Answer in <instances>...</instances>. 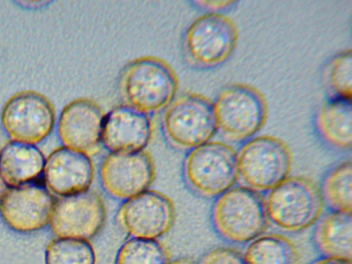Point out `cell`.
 <instances>
[{
    "instance_id": "cell-1",
    "label": "cell",
    "mask_w": 352,
    "mask_h": 264,
    "mask_svg": "<svg viewBox=\"0 0 352 264\" xmlns=\"http://www.w3.org/2000/svg\"><path fill=\"white\" fill-rule=\"evenodd\" d=\"M212 219L223 239L236 243L250 242L262 235L270 221L265 201L249 186L232 187L219 195Z\"/></svg>"
},
{
    "instance_id": "cell-2",
    "label": "cell",
    "mask_w": 352,
    "mask_h": 264,
    "mask_svg": "<svg viewBox=\"0 0 352 264\" xmlns=\"http://www.w3.org/2000/svg\"><path fill=\"white\" fill-rule=\"evenodd\" d=\"M178 87L173 68L164 60L142 56L129 63L120 80V88L129 105L144 113L169 104Z\"/></svg>"
},
{
    "instance_id": "cell-3",
    "label": "cell",
    "mask_w": 352,
    "mask_h": 264,
    "mask_svg": "<svg viewBox=\"0 0 352 264\" xmlns=\"http://www.w3.org/2000/svg\"><path fill=\"white\" fill-rule=\"evenodd\" d=\"M265 204L270 220L277 227L298 232L318 220L324 202L315 182L306 177L293 176L270 190Z\"/></svg>"
},
{
    "instance_id": "cell-4",
    "label": "cell",
    "mask_w": 352,
    "mask_h": 264,
    "mask_svg": "<svg viewBox=\"0 0 352 264\" xmlns=\"http://www.w3.org/2000/svg\"><path fill=\"white\" fill-rule=\"evenodd\" d=\"M184 169L190 187L206 197H219L233 187L239 177L237 153L220 141H208L192 148Z\"/></svg>"
},
{
    "instance_id": "cell-5",
    "label": "cell",
    "mask_w": 352,
    "mask_h": 264,
    "mask_svg": "<svg viewBox=\"0 0 352 264\" xmlns=\"http://www.w3.org/2000/svg\"><path fill=\"white\" fill-rule=\"evenodd\" d=\"M213 103L218 129L233 140L252 137L267 119L266 100L259 90L250 85L227 86Z\"/></svg>"
},
{
    "instance_id": "cell-6",
    "label": "cell",
    "mask_w": 352,
    "mask_h": 264,
    "mask_svg": "<svg viewBox=\"0 0 352 264\" xmlns=\"http://www.w3.org/2000/svg\"><path fill=\"white\" fill-rule=\"evenodd\" d=\"M239 175L249 187L270 190L288 177L293 157L277 137L263 135L248 140L237 153Z\"/></svg>"
},
{
    "instance_id": "cell-7",
    "label": "cell",
    "mask_w": 352,
    "mask_h": 264,
    "mask_svg": "<svg viewBox=\"0 0 352 264\" xmlns=\"http://www.w3.org/2000/svg\"><path fill=\"white\" fill-rule=\"evenodd\" d=\"M162 123L168 140L184 148L210 141L218 130L213 102L195 93L184 94L170 102Z\"/></svg>"
},
{
    "instance_id": "cell-8",
    "label": "cell",
    "mask_w": 352,
    "mask_h": 264,
    "mask_svg": "<svg viewBox=\"0 0 352 264\" xmlns=\"http://www.w3.org/2000/svg\"><path fill=\"white\" fill-rule=\"evenodd\" d=\"M1 119L11 141L35 145L52 133L56 113L53 104L45 96L36 91L25 90L8 100Z\"/></svg>"
},
{
    "instance_id": "cell-9",
    "label": "cell",
    "mask_w": 352,
    "mask_h": 264,
    "mask_svg": "<svg viewBox=\"0 0 352 264\" xmlns=\"http://www.w3.org/2000/svg\"><path fill=\"white\" fill-rule=\"evenodd\" d=\"M238 39L236 25L219 12H208L197 18L184 36L188 58L201 67H212L224 62L232 53Z\"/></svg>"
},
{
    "instance_id": "cell-10",
    "label": "cell",
    "mask_w": 352,
    "mask_h": 264,
    "mask_svg": "<svg viewBox=\"0 0 352 264\" xmlns=\"http://www.w3.org/2000/svg\"><path fill=\"white\" fill-rule=\"evenodd\" d=\"M105 219L102 197L87 190L56 200L50 226L58 237L88 240L100 231Z\"/></svg>"
},
{
    "instance_id": "cell-11",
    "label": "cell",
    "mask_w": 352,
    "mask_h": 264,
    "mask_svg": "<svg viewBox=\"0 0 352 264\" xmlns=\"http://www.w3.org/2000/svg\"><path fill=\"white\" fill-rule=\"evenodd\" d=\"M176 209L165 194L147 190L122 204L118 220L122 228L133 238L156 239L173 226Z\"/></svg>"
},
{
    "instance_id": "cell-12",
    "label": "cell",
    "mask_w": 352,
    "mask_h": 264,
    "mask_svg": "<svg viewBox=\"0 0 352 264\" xmlns=\"http://www.w3.org/2000/svg\"><path fill=\"white\" fill-rule=\"evenodd\" d=\"M55 201L45 186L34 182L8 188L0 200V215L17 232H36L50 224Z\"/></svg>"
},
{
    "instance_id": "cell-13",
    "label": "cell",
    "mask_w": 352,
    "mask_h": 264,
    "mask_svg": "<svg viewBox=\"0 0 352 264\" xmlns=\"http://www.w3.org/2000/svg\"><path fill=\"white\" fill-rule=\"evenodd\" d=\"M100 173L104 189L111 196L128 199L148 189L156 168L151 155L144 150L111 152L104 159Z\"/></svg>"
},
{
    "instance_id": "cell-14",
    "label": "cell",
    "mask_w": 352,
    "mask_h": 264,
    "mask_svg": "<svg viewBox=\"0 0 352 264\" xmlns=\"http://www.w3.org/2000/svg\"><path fill=\"white\" fill-rule=\"evenodd\" d=\"M105 113L94 100L76 98L62 109L57 125L64 146L89 155L102 142Z\"/></svg>"
},
{
    "instance_id": "cell-15",
    "label": "cell",
    "mask_w": 352,
    "mask_h": 264,
    "mask_svg": "<svg viewBox=\"0 0 352 264\" xmlns=\"http://www.w3.org/2000/svg\"><path fill=\"white\" fill-rule=\"evenodd\" d=\"M42 175L51 193L65 197L89 190L94 167L89 155L63 146L45 159Z\"/></svg>"
},
{
    "instance_id": "cell-16",
    "label": "cell",
    "mask_w": 352,
    "mask_h": 264,
    "mask_svg": "<svg viewBox=\"0 0 352 264\" xmlns=\"http://www.w3.org/2000/svg\"><path fill=\"white\" fill-rule=\"evenodd\" d=\"M151 135L146 113L129 105L119 106L105 116L102 142L111 152H136L144 150Z\"/></svg>"
},
{
    "instance_id": "cell-17",
    "label": "cell",
    "mask_w": 352,
    "mask_h": 264,
    "mask_svg": "<svg viewBox=\"0 0 352 264\" xmlns=\"http://www.w3.org/2000/svg\"><path fill=\"white\" fill-rule=\"evenodd\" d=\"M45 161L35 145L11 141L0 151V177L8 188L33 182L42 175Z\"/></svg>"
},
{
    "instance_id": "cell-18",
    "label": "cell",
    "mask_w": 352,
    "mask_h": 264,
    "mask_svg": "<svg viewBox=\"0 0 352 264\" xmlns=\"http://www.w3.org/2000/svg\"><path fill=\"white\" fill-rule=\"evenodd\" d=\"M314 239L326 257L351 262V212L333 211L324 216L315 228Z\"/></svg>"
},
{
    "instance_id": "cell-19",
    "label": "cell",
    "mask_w": 352,
    "mask_h": 264,
    "mask_svg": "<svg viewBox=\"0 0 352 264\" xmlns=\"http://www.w3.org/2000/svg\"><path fill=\"white\" fill-rule=\"evenodd\" d=\"M318 132L330 146L348 151L352 144V107L350 100L335 98L320 107L316 119Z\"/></svg>"
},
{
    "instance_id": "cell-20",
    "label": "cell",
    "mask_w": 352,
    "mask_h": 264,
    "mask_svg": "<svg viewBox=\"0 0 352 264\" xmlns=\"http://www.w3.org/2000/svg\"><path fill=\"white\" fill-rule=\"evenodd\" d=\"M247 264H299L300 253L295 243L280 234H267L256 238L248 246Z\"/></svg>"
},
{
    "instance_id": "cell-21",
    "label": "cell",
    "mask_w": 352,
    "mask_h": 264,
    "mask_svg": "<svg viewBox=\"0 0 352 264\" xmlns=\"http://www.w3.org/2000/svg\"><path fill=\"white\" fill-rule=\"evenodd\" d=\"M323 202L333 211L351 212L352 166L351 161L343 162L325 176L320 189Z\"/></svg>"
},
{
    "instance_id": "cell-22",
    "label": "cell",
    "mask_w": 352,
    "mask_h": 264,
    "mask_svg": "<svg viewBox=\"0 0 352 264\" xmlns=\"http://www.w3.org/2000/svg\"><path fill=\"white\" fill-rule=\"evenodd\" d=\"M96 256L88 240L60 238L53 239L46 247L45 264H96Z\"/></svg>"
},
{
    "instance_id": "cell-23",
    "label": "cell",
    "mask_w": 352,
    "mask_h": 264,
    "mask_svg": "<svg viewBox=\"0 0 352 264\" xmlns=\"http://www.w3.org/2000/svg\"><path fill=\"white\" fill-rule=\"evenodd\" d=\"M166 248L155 239L132 238L120 248L116 264H166Z\"/></svg>"
},
{
    "instance_id": "cell-24",
    "label": "cell",
    "mask_w": 352,
    "mask_h": 264,
    "mask_svg": "<svg viewBox=\"0 0 352 264\" xmlns=\"http://www.w3.org/2000/svg\"><path fill=\"white\" fill-rule=\"evenodd\" d=\"M327 84L336 98L350 100L352 94L351 51L345 50L334 57L328 67Z\"/></svg>"
},
{
    "instance_id": "cell-25",
    "label": "cell",
    "mask_w": 352,
    "mask_h": 264,
    "mask_svg": "<svg viewBox=\"0 0 352 264\" xmlns=\"http://www.w3.org/2000/svg\"><path fill=\"white\" fill-rule=\"evenodd\" d=\"M199 264H247L244 256L237 250L228 247L211 250L201 258Z\"/></svg>"
},
{
    "instance_id": "cell-26",
    "label": "cell",
    "mask_w": 352,
    "mask_h": 264,
    "mask_svg": "<svg viewBox=\"0 0 352 264\" xmlns=\"http://www.w3.org/2000/svg\"><path fill=\"white\" fill-rule=\"evenodd\" d=\"M232 1H199L197 3L200 6L212 10L211 12H217L219 10H221L232 5Z\"/></svg>"
},
{
    "instance_id": "cell-27",
    "label": "cell",
    "mask_w": 352,
    "mask_h": 264,
    "mask_svg": "<svg viewBox=\"0 0 352 264\" xmlns=\"http://www.w3.org/2000/svg\"><path fill=\"white\" fill-rule=\"evenodd\" d=\"M314 264H351V262L337 258L325 257L322 259L317 261Z\"/></svg>"
},
{
    "instance_id": "cell-28",
    "label": "cell",
    "mask_w": 352,
    "mask_h": 264,
    "mask_svg": "<svg viewBox=\"0 0 352 264\" xmlns=\"http://www.w3.org/2000/svg\"><path fill=\"white\" fill-rule=\"evenodd\" d=\"M166 264H197L193 260L188 258H182L175 259Z\"/></svg>"
},
{
    "instance_id": "cell-29",
    "label": "cell",
    "mask_w": 352,
    "mask_h": 264,
    "mask_svg": "<svg viewBox=\"0 0 352 264\" xmlns=\"http://www.w3.org/2000/svg\"><path fill=\"white\" fill-rule=\"evenodd\" d=\"M8 188V187L5 184L1 177H0V200Z\"/></svg>"
}]
</instances>
